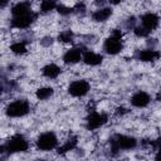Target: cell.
Wrapping results in <instances>:
<instances>
[{"label":"cell","instance_id":"obj_15","mask_svg":"<svg viewBox=\"0 0 161 161\" xmlns=\"http://www.w3.org/2000/svg\"><path fill=\"white\" fill-rule=\"evenodd\" d=\"M60 73H62L60 67L57 65V64H54V63H49V64L44 65L43 69H42V74L45 78H48V79H55V78L59 77Z\"/></svg>","mask_w":161,"mask_h":161},{"label":"cell","instance_id":"obj_28","mask_svg":"<svg viewBox=\"0 0 161 161\" xmlns=\"http://www.w3.org/2000/svg\"><path fill=\"white\" fill-rule=\"evenodd\" d=\"M9 1L10 0H0V9H4L9 5Z\"/></svg>","mask_w":161,"mask_h":161},{"label":"cell","instance_id":"obj_12","mask_svg":"<svg viewBox=\"0 0 161 161\" xmlns=\"http://www.w3.org/2000/svg\"><path fill=\"white\" fill-rule=\"evenodd\" d=\"M82 60H83L84 64L91 65V67H94V65H99L103 62V55L99 54V53L92 52V50H87V52L83 53Z\"/></svg>","mask_w":161,"mask_h":161},{"label":"cell","instance_id":"obj_13","mask_svg":"<svg viewBox=\"0 0 161 161\" xmlns=\"http://www.w3.org/2000/svg\"><path fill=\"white\" fill-rule=\"evenodd\" d=\"M113 14V10L111 8L103 6V8H98L97 10H94L92 13V20L97 21V23H103L106 20H108Z\"/></svg>","mask_w":161,"mask_h":161},{"label":"cell","instance_id":"obj_18","mask_svg":"<svg viewBox=\"0 0 161 161\" xmlns=\"http://www.w3.org/2000/svg\"><path fill=\"white\" fill-rule=\"evenodd\" d=\"M54 94V89L52 87H40L35 91V97L39 101H45L49 99Z\"/></svg>","mask_w":161,"mask_h":161},{"label":"cell","instance_id":"obj_5","mask_svg":"<svg viewBox=\"0 0 161 161\" xmlns=\"http://www.w3.org/2000/svg\"><path fill=\"white\" fill-rule=\"evenodd\" d=\"M89 89H91V84L86 79L73 80L68 86V93L73 97H77V98H80V97H84L86 94H88Z\"/></svg>","mask_w":161,"mask_h":161},{"label":"cell","instance_id":"obj_24","mask_svg":"<svg viewBox=\"0 0 161 161\" xmlns=\"http://www.w3.org/2000/svg\"><path fill=\"white\" fill-rule=\"evenodd\" d=\"M84 10H86V5L83 3H78L73 8V11H77V13H84Z\"/></svg>","mask_w":161,"mask_h":161},{"label":"cell","instance_id":"obj_29","mask_svg":"<svg viewBox=\"0 0 161 161\" xmlns=\"http://www.w3.org/2000/svg\"><path fill=\"white\" fill-rule=\"evenodd\" d=\"M112 5H118V4H121L122 1H125V0H108Z\"/></svg>","mask_w":161,"mask_h":161},{"label":"cell","instance_id":"obj_25","mask_svg":"<svg viewBox=\"0 0 161 161\" xmlns=\"http://www.w3.org/2000/svg\"><path fill=\"white\" fill-rule=\"evenodd\" d=\"M52 43H53V38H50V36H45L40 40V44L44 45V47H49Z\"/></svg>","mask_w":161,"mask_h":161},{"label":"cell","instance_id":"obj_20","mask_svg":"<svg viewBox=\"0 0 161 161\" xmlns=\"http://www.w3.org/2000/svg\"><path fill=\"white\" fill-rule=\"evenodd\" d=\"M57 1L55 0H42L40 1V5H39V9L42 13H50L53 10L57 9Z\"/></svg>","mask_w":161,"mask_h":161},{"label":"cell","instance_id":"obj_26","mask_svg":"<svg viewBox=\"0 0 161 161\" xmlns=\"http://www.w3.org/2000/svg\"><path fill=\"white\" fill-rule=\"evenodd\" d=\"M127 112H128V109H127V108H125V107H118V108H117V112H116V113H117V114H121V116H122V114H125V113H127Z\"/></svg>","mask_w":161,"mask_h":161},{"label":"cell","instance_id":"obj_17","mask_svg":"<svg viewBox=\"0 0 161 161\" xmlns=\"http://www.w3.org/2000/svg\"><path fill=\"white\" fill-rule=\"evenodd\" d=\"M77 143H78V138L75 137V136H72V137H69L62 146H59L57 150H58V153H65V152H69V151H73L74 148H75V146H77Z\"/></svg>","mask_w":161,"mask_h":161},{"label":"cell","instance_id":"obj_14","mask_svg":"<svg viewBox=\"0 0 161 161\" xmlns=\"http://www.w3.org/2000/svg\"><path fill=\"white\" fill-rule=\"evenodd\" d=\"M160 58V53L156 49H142L137 53V59L141 62H155Z\"/></svg>","mask_w":161,"mask_h":161},{"label":"cell","instance_id":"obj_7","mask_svg":"<svg viewBox=\"0 0 161 161\" xmlns=\"http://www.w3.org/2000/svg\"><path fill=\"white\" fill-rule=\"evenodd\" d=\"M107 121H108L107 113L93 111V112H91V113L88 114V117H87V128H88L89 131L98 130V128L102 127L104 123H107Z\"/></svg>","mask_w":161,"mask_h":161},{"label":"cell","instance_id":"obj_2","mask_svg":"<svg viewBox=\"0 0 161 161\" xmlns=\"http://www.w3.org/2000/svg\"><path fill=\"white\" fill-rule=\"evenodd\" d=\"M29 112H30V103L26 99H16V101H13L5 108L6 116L8 117H11V118L24 117Z\"/></svg>","mask_w":161,"mask_h":161},{"label":"cell","instance_id":"obj_23","mask_svg":"<svg viewBox=\"0 0 161 161\" xmlns=\"http://www.w3.org/2000/svg\"><path fill=\"white\" fill-rule=\"evenodd\" d=\"M57 9H58V13L60 15H64V16L73 13V8H69V6H65V5H57Z\"/></svg>","mask_w":161,"mask_h":161},{"label":"cell","instance_id":"obj_27","mask_svg":"<svg viewBox=\"0 0 161 161\" xmlns=\"http://www.w3.org/2000/svg\"><path fill=\"white\" fill-rule=\"evenodd\" d=\"M104 4H106V0H96V1H94V5H96L97 8H103Z\"/></svg>","mask_w":161,"mask_h":161},{"label":"cell","instance_id":"obj_4","mask_svg":"<svg viewBox=\"0 0 161 161\" xmlns=\"http://www.w3.org/2000/svg\"><path fill=\"white\" fill-rule=\"evenodd\" d=\"M58 142H59L58 136L53 131H48V132H44V133L38 136V138L35 141V145H36L38 150L47 152V151H52V150L57 148Z\"/></svg>","mask_w":161,"mask_h":161},{"label":"cell","instance_id":"obj_1","mask_svg":"<svg viewBox=\"0 0 161 161\" xmlns=\"http://www.w3.org/2000/svg\"><path fill=\"white\" fill-rule=\"evenodd\" d=\"M29 141L23 135H14L6 141L5 145L0 146V153H16V152H25L29 150Z\"/></svg>","mask_w":161,"mask_h":161},{"label":"cell","instance_id":"obj_8","mask_svg":"<svg viewBox=\"0 0 161 161\" xmlns=\"http://www.w3.org/2000/svg\"><path fill=\"white\" fill-rule=\"evenodd\" d=\"M123 49V42L119 38H114L112 35H109L103 44V50L109 54V55H116L118 53H121Z\"/></svg>","mask_w":161,"mask_h":161},{"label":"cell","instance_id":"obj_3","mask_svg":"<svg viewBox=\"0 0 161 161\" xmlns=\"http://www.w3.org/2000/svg\"><path fill=\"white\" fill-rule=\"evenodd\" d=\"M111 151L118 152L121 150H133L137 146V140L127 135H116L111 140Z\"/></svg>","mask_w":161,"mask_h":161},{"label":"cell","instance_id":"obj_21","mask_svg":"<svg viewBox=\"0 0 161 161\" xmlns=\"http://www.w3.org/2000/svg\"><path fill=\"white\" fill-rule=\"evenodd\" d=\"M73 39H74V34H73V31L69 30V29L60 31L59 35H58V40L62 42V43H72Z\"/></svg>","mask_w":161,"mask_h":161},{"label":"cell","instance_id":"obj_6","mask_svg":"<svg viewBox=\"0 0 161 161\" xmlns=\"http://www.w3.org/2000/svg\"><path fill=\"white\" fill-rule=\"evenodd\" d=\"M38 14L34 13L33 10H30L29 13L26 14H23V15H18V16H14L11 19V28L14 29H26L28 26H30L35 19H36Z\"/></svg>","mask_w":161,"mask_h":161},{"label":"cell","instance_id":"obj_30","mask_svg":"<svg viewBox=\"0 0 161 161\" xmlns=\"http://www.w3.org/2000/svg\"><path fill=\"white\" fill-rule=\"evenodd\" d=\"M3 92H4V87H3V86H0V97H1Z\"/></svg>","mask_w":161,"mask_h":161},{"label":"cell","instance_id":"obj_9","mask_svg":"<svg viewBox=\"0 0 161 161\" xmlns=\"http://www.w3.org/2000/svg\"><path fill=\"white\" fill-rule=\"evenodd\" d=\"M158 21H160L158 15L155 14V13H152V11L145 13V14L141 16V24H142V26L146 28L148 31H153L155 29H157Z\"/></svg>","mask_w":161,"mask_h":161},{"label":"cell","instance_id":"obj_19","mask_svg":"<svg viewBox=\"0 0 161 161\" xmlns=\"http://www.w3.org/2000/svg\"><path fill=\"white\" fill-rule=\"evenodd\" d=\"M10 50L14 53V54H18V55H23L28 52V48H26V43L24 40L21 42H16V43H13L10 45Z\"/></svg>","mask_w":161,"mask_h":161},{"label":"cell","instance_id":"obj_22","mask_svg":"<svg viewBox=\"0 0 161 161\" xmlns=\"http://www.w3.org/2000/svg\"><path fill=\"white\" fill-rule=\"evenodd\" d=\"M132 30H133V33H135V35H136L137 38H146V36H148L150 33H151V31H148L146 28H143L142 25H141V26H135Z\"/></svg>","mask_w":161,"mask_h":161},{"label":"cell","instance_id":"obj_10","mask_svg":"<svg viewBox=\"0 0 161 161\" xmlns=\"http://www.w3.org/2000/svg\"><path fill=\"white\" fill-rule=\"evenodd\" d=\"M151 96L145 91H138L131 97V104L136 108H145L150 104Z\"/></svg>","mask_w":161,"mask_h":161},{"label":"cell","instance_id":"obj_16","mask_svg":"<svg viewBox=\"0 0 161 161\" xmlns=\"http://www.w3.org/2000/svg\"><path fill=\"white\" fill-rule=\"evenodd\" d=\"M31 10V4L30 1H19L16 3L13 8H11V14L13 16H18V15H23L26 14Z\"/></svg>","mask_w":161,"mask_h":161},{"label":"cell","instance_id":"obj_11","mask_svg":"<svg viewBox=\"0 0 161 161\" xmlns=\"http://www.w3.org/2000/svg\"><path fill=\"white\" fill-rule=\"evenodd\" d=\"M82 55H83V50H80V48L78 47H73V48H69L64 55H63V62L65 64H77L82 60Z\"/></svg>","mask_w":161,"mask_h":161}]
</instances>
